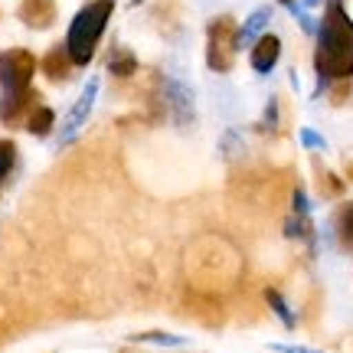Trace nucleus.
<instances>
[{"instance_id": "nucleus-1", "label": "nucleus", "mask_w": 353, "mask_h": 353, "mask_svg": "<svg viewBox=\"0 0 353 353\" xmlns=\"http://www.w3.org/2000/svg\"><path fill=\"white\" fill-rule=\"evenodd\" d=\"M314 46V95H324L330 82L353 79V20L343 10V0H327V10L317 23Z\"/></svg>"}, {"instance_id": "nucleus-2", "label": "nucleus", "mask_w": 353, "mask_h": 353, "mask_svg": "<svg viewBox=\"0 0 353 353\" xmlns=\"http://www.w3.org/2000/svg\"><path fill=\"white\" fill-rule=\"evenodd\" d=\"M112 13H114V0H88L85 7L72 17L63 43H65V50H69V59L76 63V69H85L95 59Z\"/></svg>"}, {"instance_id": "nucleus-3", "label": "nucleus", "mask_w": 353, "mask_h": 353, "mask_svg": "<svg viewBox=\"0 0 353 353\" xmlns=\"http://www.w3.org/2000/svg\"><path fill=\"white\" fill-rule=\"evenodd\" d=\"M239 52V26L229 13H219L206 26V65L213 72H229Z\"/></svg>"}, {"instance_id": "nucleus-4", "label": "nucleus", "mask_w": 353, "mask_h": 353, "mask_svg": "<svg viewBox=\"0 0 353 353\" xmlns=\"http://www.w3.org/2000/svg\"><path fill=\"white\" fill-rule=\"evenodd\" d=\"M37 56L23 46H10V50L0 52V88L3 92H17V88H26L37 76Z\"/></svg>"}, {"instance_id": "nucleus-5", "label": "nucleus", "mask_w": 353, "mask_h": 353, "mask_svg": "<svg viewBox=\"0 0 353 353\" xmlns=\"http://www.w3.org/2000/svg\"><path fill=\"white\" fill-rule=\"evenodd\" d=\"M39 105V92L33 85L17 88V92H3L0 95V125L3 128H23L30 112Z\"/></svg>"}, {"instance_id": "nucleus-6", "label": "nucleus", "mask_w": 353, "mask_h": 353, "mask_svg": "<svg viewBox=\"0 0 353 353\" xmlns=\"http://www.w3.org/2000/svg\"><path fill=\"white\" fill-rule=\"evenodd\" d=\"M99 88H101V79L92 76L85 82V88H82V95L76 99V105L69 108V114H65L63 121V131H59V144H69V141L79 134V128L88 121V114H92V108H95V99H99Z\"/></svg>"}, {"instance_id": "nucleus-7", "label": "nucleus", "mask_w": 353, "mask_h": 353, "mask_svg": "<svg viewBox=\"0 0 353 353\" xmlns=\"http://www.w3.org/2000/svg\"><path fill=\"white\" fill-rule=\"evenodd\" d=\"M39 72L50 79L52 85H63V82H69V79H72V72H76V63L69 59L65 43H59V46L46 50V56L39 59Z\"/></svg>"}, {"instance_id": "nucleus-8", "label": "nucleus", "mask_w": 353, "mask_h": 353, "mask_svg": "<svg viewBox=\"0 0 353 353\" xmlns=\"http://www.w3.org/2000/svg\"><path fill=\"white\" fill-rule=\"evenodd\" d=\"M278 59H281V39H278L275 33H262V37L252 43V52H249L252 69L259 76H268L278 65Z\"/></svg>"}, {"instance_id": "nucleus-9", "label": "nucleus", "mask_w": 353, "mask_h": 353, "mask_svg": "<svg viewBox=\"0 0 353 353\" xmlns=\"http://www.w3.org/2000/svg\"><path fill=\"white\" fill-rule=\"evenodd\" d=\"M56 0H20L17 7V17L20 23L30 26V30H46V26L56 23Z\"/></svg>"}, {"instance_id": "nucleus-10", "label": "nucleus", "mask_w": 353, "mask_h": 353, "mask_svg": "<svg viewBox=\"0 0 353 353\" xmlns=\"http://www.w3.org/2000/svg\"><path fill=\"white\" fill-rule=\"evenodd\" d=\"M108 72L114 79H131L138 72V56L128 46H112V52H108Z\"/></svg>"}, {"instance_id": "nucleus-11", "label": "nucleus", "mask_w": 353, "mask_h": 353, "mask_svg": "<svg viewBox=\"0 0 353 353\" xmlns=\"http://www.w3.org/2000/svg\"><path fill=\"white\" fill-rule=\"evenodd\" d=\"M268 20H272V7H259V10L245 20V23L239 26V50L242 46H252L255 39L265 33V26H268Z\"/></svg>"}, {"instance_id": "nucleus-12", "label": "nucleus", "mask_w": 353, "mask_h": 353, "mask_svg": "<svg viewBox=\"0 0 353 353\" xmlns=\"http://www.w3.org/2000/svg\"><path fill=\"white\" fill-rule=\"evenodd\" d=\"M23 128L30 131V134H33V138H46L52 128H56V112H52L50 105H43V101H39L37 108L30 112V118H26Z\"/></svg>"}, {"instance_id": "nucleus-13", "label": "nucleus", "mask_w": 353, "mask_h": 353, "mask_svg": "<svg viewBox=\"0 0 353 353\" xmlns=\"http://www.w3.org/2000/svg\"><path fill=\"white\" fill-rule=\"evenodd\" d=\"M334 232L343 249H353V203H341L334 213Z\"/></svg>"}, {"instance_id": "nucleus-14", "label": "nucleus", "mask_w": 353, "mask_h": 353, "mask_svg": "<svg viewBox=\"0 0 353 353\" xmlns=\"http://www.w3.org/2000/svg\"><path fill=\"white\" fill-rule=\"evenodd\" d=\"M314 176H317V190H321V196H327V200H334V196H341L343 193V180L334 170H327V167H314Z\"/></svg>"}, {"instance_id": "nucleus-15", "label": "nucleus", "mask_w": 353, "mask_h": 353, "mask_svg": "<svg viewBox=\"0 0 353 353\" xmlns=\"http://www.w3.org/2000/svg\"><path fill=\"white\" fill-rule=\"evenodd\" d=\"M17 167V144L13 141H0V183L13 174Z\"/></svg>"}, {"instance_id": "nucleus-16", "label": "nucleus", "mask_w": 353, "mask_h": 353, "mask_svg": "<svg viewBox=\"0 0 353 353\" xmlns=\"http://www.w3.org/2000/svg\"><path fill=\"white\" fill-rule=\"evenodd\" d=\"M265 301L272 304V311H275L278 317H281V321H285V327H294V314H291V307L288 304H285V298H281V294H278V291H265Z\"/></svg>"}, {"instance_id": "nucleus-17", "label": "nucleus", "mask_w": 353, "mask_h": 353, "mask_svg": "<svg viewBox=\"0 0 353 353\" xmlns=\"http://www.w3.org/2000/svg\"><path fill=\"white\" fill-rule=\"evenodd\" d=\"M350 95H353V82H350V79L330 82V101H334V105H343V101H350Z\"/></svg>"}, {"instance_id": "nucleus-18", "label": "nucleus", "mask_w": 353, "mask_h": 353, "mask_svg": "<svg viewBox=\"0 0 353 353\" xmlns=\"http://www.w3.org/2000/svg\"><path fill=\"white\" fill-rule=\"evenodd\" d=\"M262 131L265 134H278V99H268V108L262 114Z\"/></svg>"}, {"instance_id": "nucleus-19", "label": "nucleus", "mask_w": 353, "mask_h": 353, "mask_svg": "<svg viewBox=\"0 0 353 353\" xmlns=\"http://www.w3.org/2000/svg\"><path fill=\"white\" fill-rule=\"evenodd\" d=\"M301 144L304 148H311V151H324L327 144H324V138L317 134V131H311V128H304L301 131Z\"/></svg>"}, {"instance_id": "nucleus-20", "label": "nucleus", "mask_w": 353, "mask_h": 353, "mask_svg": "<svg viewBox=\"0 0 353 353\" xmlns=\"http://www.w3.org/2000/svg\"><path fill=\"white\" fill-rule=\"evenodd\" d=\"M138 341H144V343H170V347H174V343H183L180 337H170V334H141Z\"/></svg>"}, {"instance_id": "nucleus-21", "label": "nucleus", "mask_w": 353, "mask_h": 353, "mask_svg": "<svg viewBox=\"0 0 353 353\" xmlns=\"http://www.w3.org/2000/svg\"><path fill=\"white\" fill-rule=\"evenodd\" d=\"M272 350H278V353H321V350H307V347H288V343H272Z\"/></svg>"}, {"instance_id": "nucleus-22", "label": "nucleus", "mask_w": 353, "mask_h": 353, "mask_svg": "<svg viewBox=\"0 0 353 353\" xmlns=\"http://www.w3.org/2000/svg\"><path fill=\"white\" fill-rule=\"evenodd\" d=\"M298 3H301V7H307V10H311V7H317L321 0H298Z\"/></svg>"}, {"instance_id": "nucleus-23", "label": "nucleus", "mask_w": 353, "mask_h": 353, "mask_svg": "<svg viewBox=\"0 0 353 353\" xmlns=\"http://www.w3.org/2000/svg\"><path fill=\"white\" fill-rule=\"evenodd\" d=\"M347 176H350V180H353V161H350V164H347Z\"/></svg>"}, {"instance_id": "nucleus-24", "label": "nucleus", "mask_w": 353, "mask_h": 353, "mask_svg": "<svg viewBox=\"0 0 353 353\" xmlns=\"http://www.w3.org/2000/svg\"><path fill=\"white\" fill-rule=\"evenodd\" d=\"M278 3H285V7H291V3H298V0H278Z\"/></svg>"}, {"instance_id": "nucleus-25", "label": "nucleus", "mask_w": 353, "mask_h": 353, "mask_svg": "<svg viewBox=\"0 0 353 353\" xmlns=\"http://www.w3.org/2000/svg\"><path fill=\"white\" fill-rule=\"evenodd\" d=\"M134 3H141V0H134Z\"/></svg>"}]
</instances>
